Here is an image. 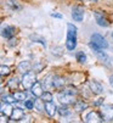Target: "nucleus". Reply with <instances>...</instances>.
I'll return each mask as SVG.
<instances>
[{
    "label": "nucleus",
    "mask_w": 113,
    "mask_h": 123,
    "mask_svg": "<svg viewBox=\"0 0 113 123\" xmlns=\"http://www.w3.org/2000/svg\"><path fill=\"white\" fill-rule=\"evenodd\" d=\"M74 109H75V111H83V110L88 109V104L84 102V101L75 102V104H74Z\"/></svg>",
    "instance_id": "obj_19"
},
{
    "label": "nucleus",
    "mask_w": 113,
    "mask_h": 123,
    "mask_svg": "<svg viewBox=\"0 0 113 123\" xmlns=\"http://www.w3.org/2000/svg\"><path fill=\"white\" fill-rule=\"evenodd\" d=\"M102 117L107 121H113V105H102Z\"/></svg>",
    "instance_id": "obj_7"
},
{
    "label": "nucleus",
    "mask_w": 113,
    "mask_h": 123,
    "mask_svg": "<svg viewBox=\"0 0 113 123\" xmlns=\"http://www.w3.org/2000/svg\"><path fill=\"white\" fill-rule=\"evenodd\" d=\"M6 5H7L9 7H11L12 10H18V9H20V6L17 5V3L15 1V0H7Z\"/></svg>",
    "instance_id": "obj_22"
},
{
    "label": "nucleus",
    "mask_w": 113,
    "mask_h": 123,
    "mask_svg": "<svg viewBox=\"0 0 113 123\" xmlns=\"http://www.w3.org/2000/svg\"><path fill=\"white\" fill-rule=\"evenodd\" d=\"M35 82H36V78H35V73L34 72L29 71V72L24 73V76L22 78V84H23V86L26 88V89H30Z\"/></svg>",
    "instance_id": "obj_3"
},
{
    "label": "nucleus",
    "mask_w": 113,
    "mask_h": 123,
    "mask_svg": "<svg viewBox=\"0 0 113 123\" xmlns=\"http://www.w3.org/2000/svg\"><path fill=\"white\" fill-rule=\"evenodd\" d=\"M109 82H111V85L113 86V76H111V77H109Z\"/></svg>",
    "instance_id": "obj_33"
},
{
    "label": "nucleus",
    "mask_w": 113,
    "mask_h": 123,
    "mask_svg": "<svg viewBox=\"0 0 113 123\" xmlns=\"http://www.w3.org/2000/svg\"><path fill=\"white\" fill-rule=\"evenodd\" d=\"M94 16H95V20H96V22H97L99 26H101V27H108L109 26L108 21L106 20V17L103 16V12L95 11V12H94Z\"/></svg>",
    "instance_id": "obj_8"
},
{
    "label": "nucleus",
    "mask_w": 113,
    "mask_h": 123,
    "mask_svg": "<svg viewBox=\"0 0 113 123\" xmlns=\"http://www.w3.org/2000/svg\"><path fill=\"white\" fill-rule=\"evenodd\" d=\"M10 105H11V104L3 105V106H1V113H5L6 116H11V115H12V111H13V110H11Z\"/></svg>",
    "instance_id": "obj_20"
},
{
    "label": "nucleus",
    "mask_w": 113,
    "mask_h": 123,
    "mask_svg": "<svg viewBox=\"0 0 113 123\" xmlns=\"http://www.w3.org/2000/svg\"><path fill=\"white\" fill-rule=\"evenodd\" d=\"M52 94L50 93V92H45L44 94H43V100H44V102H49V101H52Z\"/></svg>",
    "instance_id": "obj_23"
},
{
    "label": "nucleus",
    "mask_w": 113,
    "mask_h": 123,
    "mask_svg": "<svg viewBox=\"0 0 113 123\" xmlns=\"http://www.w3.org/2000/svg\"><path fill=\"white\" fill-rule=\"evenodd\" d=\"M7 122V116L5 117V113H1V123H5Z\"/></svg>",
    "instance_id": "obj_32"
},
{
    "label": "nucleus",
    "mask_w": 113,
    "mask_h": 123,
    "mask_svg": "<svg viewBox=\"0 0 113 123\" xmlns=\"http://www.w3.org/2000/svg\"><path fill=\"white\" fill-rule=\"evenodd\" d=\"M52 80H54V86H55V88H62V86L65 85V83H66L65 78L59 77V76L52 77Z\"/></svg>",
    "instance_id": "obj_15"
},
{
    "label": "nucleus",
    "mask_w": 113,
    "mask_h": 123,
    "mask_svg": "<svg viewBox=\"0 0 113 123\" xmlns=\"http://www.w3.org/2000/svg\"><path fill=\"white\" fill-rule=\"evenodd\" d=\"M75 95H77V89L73 88H67L59 93V100L62 105H69L75 102Z\"/></svg>",
    "instance_id": "obj_2"
},
{
    "label": "nucleus",
    "mask_w": 113,
    "mask_h": 123,
    "mask_svg": "<svg viewBox=\"0 0 113 123\" xmlns=\"http://www.w3.org/2000/svg\"><path fill=\"white\" fill-rule=\"evenodd\" d=\"M90 39H91V42H92L94 44L97 45V46L101 48V49H107V48H108V43H107L106 38H103L101 34H99V33L92 34Z\"/></svg>",
    "instance_id": "obj_4"
},
{
    "label": "nucleus",
    "mask_w": 113,
    "mask_h": 123,
    "mask_svg": "<svg viewBox=\"0 0 113 123\" xmlns=\"http://www.w3.org/2000/svg\"><path fill=\"white\" fill-rule=\"evenodd\" d=\"M59 110V113L61 115V116H65V115H68L69 113V111H68V109H67V105H63L62 107H60V109H57Z\"/></svg>",
    "instance_id": "obj_27"
},
{
    "label": "nucleus",
    "mask_w": 113,
    "mask_h": 123,
    "mask_svg": "<svg viewBox=\"0 0 113 123\" xmlns=\"http://www.w3.org/2000/svg\"><path fill=\"white\" fill-rule=\"evenodd\" d=\"M34 102L32 101V100H26L24 101V107L27 109V110H33L34 109Z\"/></svg>",
    "instance_id": "obj_26"
},
{
    "label": "nucleus",
    "mask_w": 113,
    "mask_h": 123,
    "mask_svg": "<svg viewBox=\"0 0 113 123\" xmlns=\"http://www.w3.org/2000/svg\"><path fill=\"white\" fill-rule=\"evenodd\" d=\"M85 122L88 123H94V122H103V117H101L96 111H91L86 115Z\"/></svg>",
    "instance_id": "obj_9"
},
{
    "label": "nucleus",
    "mask_w": 113,
    "mask_h": 123,
    "mask_svg": "<svg viewBox=\"0 0 113 123\" xmlns=\"http://www.w3.org/2000/svg\"><path fill=\"white\" fill-rule=\"evenodd\" d=\"M45 111L49 116H55V113L57 112V107H56V105L52 102V101H49V102H45Z\"/></svg>",
    "instance_id": "obj_12"
},
{
    "label": "nucleus",
    "mask_w": 113,
    "mask_h": 123,
    "mask_svg": "<svg viewBox=\"0 0 113 123\" xmlns=\"http://www.w3.org/2000/svg\"><path fill=\"white\" fill-rule=\"evenodd\" d=\"M30 90H32V94L35 96V98H40L43 96L44 92H43V88H42V84L39 82H35L33 84V86L30 88Z\"/></svg>",
    "instance_id": "obj_10"
},
{
    "label": "nucleus",
    "mask_w": 113,
    "mask_h": 123,
    "mask_svg": "<svg viewBox=\"0 0 113 123\" xmlns=\"http://www.w3.org/2000/svg\"><path fill=\"white\" fill-rule=\"evenodd\" d=\"M0 73H1V76L4 77V76H6V74H9L10 73V68L7 67V66H1V68H0Z\"/></svg>",
    "instance_id": "obj_28"
},
{
    "label": "nucleus",
    "mask_w": 113,
    "mask_h": 123,
    "mask_svg": "<svg viewBox=\"0 0 113 123\" xmlns=\"http://www.w3.org/2000/svg\"><path fill=\"white\" fill-rule=\"evenodd\" d=\"M18 69H20L21 72H23V73H27V72L30 71V63L28 61H22L20 63V66H18Z\"/></svg>",
    "instance_id": "obj_16"
},
{
    "label": "nucleus",
    "mask_w": 113,
    "mask_h": 123,
    "mask_svg": "<svg viewBox=\"0 0 113 123\" xmlns=\"http://www.w3.org/2000/svg\"><path fill=\"white\" fill-rule=\"evenodd\" d=\"M23 116H24L23 110H21V109H13L12 115H11L10 117H11L12 121H21V119L23 118Z\"/></svg>",
    "instance_id": "obj_13"
},
{
    "label": "nucleus",
    "mask_w": 113,
    "mask_h": 123,
    "mask_svg": "<svg viewBox=\"0 0 113 123\" xmlns=\"http://www.w3.org/2000/svg\"><path fill=\"white\" fill-rule=\"evenodd\" d=\"M92 1H97V0H92Z\"/></svg>",
    "instance_id": "obj_34"
},
{
    "label": "nucleus",
    "mask_w": 113,
    "mask_h": 123,
    "mask_svg": "<svg viewBox=\"0 0 113 123\" xmlns=\"http://www.w3.org/2000/svg\"><path fill=\"white\" fill-rule=\"evenodd\" d=\"M75 59H77V61L80 62V63L86 62V55L84 54V51H78L77 54H75Z\"/></svg>",
    "instance_id": "obj_18"
},
{
    "label": "nucleus",
    "mask_w": 113,
    "mask_h": 123,
    "mask_svg": "<svg viewBox=\"0 0 113 123\" xmlns=\"http://www.w3.org/2000/svg\"><path fill=\"white\" fill-rule=\"evenodd\" d=\"M51 17H55V18H63V16L59 12H51Z\"/></svg>",
    "instance_id": "obj_30"
},
{
    "label": "nucleus",
    "mask_w": 113,
    "mask_h": 123,
    "mask_svg": "<svg viewBox=\"0 0 113 123\" xmlns=\"http://www.w3.org/2000/svg\"><path fill=\"white\" fill-rule=\"evenodd\" d=\"M1 99H3V102H6V104H13L17 101L16 98L13 96V94L12 95H3Z\"/></svg>",
    "instance_id": "obj_21"
},
{
    "label": "nucleus",
    "mask_w": 113,
    "mask_h": 123,
    "mask_svg": "<svg viewBox=\"0 0 113 123\" xmlns=\"http://www.w3.org/2000/svg\"><path fill=\"white\" fill-rule=\"evenodd\" d=\"M35 107L38 109V110H45V104L43 105V101L42 100H38V99H35Z\"/></svg>",
    "instance_id": "obj_25"
},
{
    "label": "nucleus",
    "mask_w": 113,
    "mask_h": 123,
    "mask_svg": "<svg viewBox=\"0 0 113 123\" xmlns=\"http://www.w3.org/2000/svg\"><path fill=\"white\" fill-rule=\"evenodd\" d=\"M13 36H15V28L13 27L9 26V27H5L3 29V37H5L6 39H11V38H13Z\"/></svg>",
    "instance_id": "obj_14"
},
{
    "label": "nucleus",
    "mask_w": 113,
    "mask_h": 123,
    "mask_svg": "<svg viewBox=\"0 0 113 123\" xmlns=\"http://www.w3.org/2000/svg\"><path fill=\"white\" fill-rule=\"evenodd\" d=\"M15 44H17V40H15L13 38H11V39H10V42H9V45H10V46H13Z\"/></svg>",
    "instance_id": "obj_31"
},
{
    "label": "nucleus",
    "mask_w": 113,
    "mask_h": 123,
    "mask_svg": "<svg viewBox=\"0 0 113 123\" xmlns=\"http://www.w3.org/2000/svg\"><path fill=\"white\" fill-rule=\"evenodd\" d=\"M67 40H66V48L69 51H73L77 46V27L72 23L67 25Z\"/></svg>",
    "instance_id": "obj_1"
},
{
    "label": "nucleus",
    "mask_w": 113,
    "mask_h": 123,
    "mask_svg": "<svg viewBox=\"0 0 113 123\" xmlns=\"http://www.w3.org/2000/svg\"><path fill=\"white\" fill-rule=\"evenodd\" d=\"M89 86H90V89H91V92L94 94H101V93H103V86L100 83L95 82V80H90L89 82Z\"/></svg>",
    "instance_id": "obj_11"
},
{
    "label": "nucleus",
    "mask_w": 113,
    "mask_h": 123,
    "mask_svg": "<svg viewBox=\"0 0 113 123\" xmlns=\"http://www.w3.org/2000/svg\"><path fill=\"white\" fill-rule=\"evenodd\" d=\"M30 39H33V40H35V39H36V40H38V42H39V43H42V44H43L44 46L46 45V43H45V40H44V39H43L42 37H39V36H34V34H33V36H30Z\"/></svg>",
    "instance_id": "obj_29"
},
{
    "label": "nucleus",
    "mask_w": 113,
    "mask_h": 123,
    "mask_svg": "<svg viewBox=\"0 0 113 123\" xmlns=\"http://www.w3.org/2000/svg\"><path fill=\"white\" fill-rule=\"evenodd\" d=\"M7 85L11 88V89H16L17 85H18V82H17V78H11L7 83Z\"/></svg>",
    "instance_id": "obj_24"
},
{
    "label": "nucleus",
    "mask_w": 113,
    "mask_h": 123,
    "mask_svg": "<svg viewBox=\"0 0 113 123\" xmlns=\"http://www.w3.org/2000/svg\"><path fill=\"white\" fill-rule=\"evenodd\" d=\"M13 96L16 98L17 101H26L27 93H24V92H16V93H13Z\"/></svg>",
    "instance_id": "obj_17"
},
{
    "label": "nucleus",
    "mask_w": 113,
    "mask_h": 123,
    "mask_svg": "<svg viewBox=\"0 0 113 123\" xmlns=\"http://www.w3.org/2000/svg\"><path fill=\"white\" fill-rule=\"evenodd\" d=\"M89 46L94 50V52L96 54V56L102 61V62H107V60H108V56H107V54L103 51V49H101V48H99L97 45H95L92 42H90V44H89Z\"/></svg>",
    "instance_id": "obj_5"
},
{
    "label": "nucleus",
    "mask_w": 113,
    "mask_h": 123,
    "mask_svg": "<svg viewBox=\"0 0 113 123\" xmlns=\"http://www.w3.org/2000/svg\"><path fill=\"white\" fill-rule=\"evenodd\" d=\"M84 7L82 6H74L72 9V18L75 22H82L84 18Z\"/></svg>",
    "instance_id": "obj_6"
},
{
    "label": "nucleus",
    "mask_w": 113,
    "mask_h": 123,
    "mask_svg": "<svg viewBox=\"0 0 113 123\" xmlns=\"http://www.w3.org/2000/svg\"><path fill=\"white\" fill-rule=\"evenodd\" d=\"M112 38H113V33H112Z\"/></svg>",
    "instance_id": "obj_35"
}]
</instances>
